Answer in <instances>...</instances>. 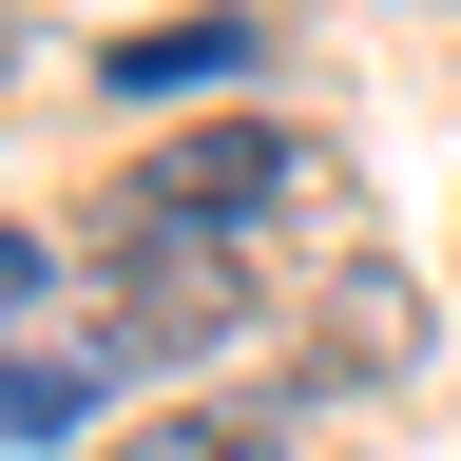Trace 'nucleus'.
Returning a JSON list of instances; mask_svg holds the SVG:
<instances>
[{
  "label": "nucleus",
  "mask_w": 461,
  "mask_h": 461,
  "mask_svg": "<svg viewBox=\"0 0 461 461\" xmlns=\"http://www.w3.org/2000/svg\"><path fill=\"white\" fill-rule=\"evenodd\" d=\"M20 288H39V250H20V230H0V308H20Z\"/></svg>",
  "instance_id": "nucleus-7"
},
{
  "label": "nucleus",
  "mask_w": 461,
  "mask_h": 461,
  "mask_svg": "<svg viewBox=\"0 0 461 461\" xmlns=\"http://www.w3.org/2000/svg\"><path fill=\"white\" fill-rule=\"evenodd\" d=\"M135 96H193V77H250V20H173V39H135L115 58Z\"/></svg>",
  "instance_id": "nucleus-5"
},
{
  "label": "nucleus",
  "mask_w": 461,
  "mask_h": 461,
  "mask_svg": "<svg viewBox=\"0 0 461 461\" xmlns=\"http://www.w3.org/2000/svg\"><path fill=\"white\" fill-rule=\"evenodd\" d=\"M115 288H135V346H230L250 327V250L154 230V212H115Z\"/></svg>",
  "instance_id": "nucleus-2"
},
{
  "label": "nucleus",
  "mask_w": 461,
  "mask_h": 461,
  "mask_svg": "<svg viewBox=\"0 0 461 461\" xmlns=\"http://www.w3.org/2000/svg\"><path fill=\"white\" fill-rule=\"evenodd\" d=\"M135 461H288L269 403H173V423H135Z\"/></svg>",
  "instance_id": "nucleus-4"
},
{
  "label": "nucleus",
  "mask_w": 461,
  "mask_h": 461,
  "mask_svg": "<svg viewBox=\"0 0 461 461\" xmlns=\"http://www.w3.org/2000/svg\"><path fill=\"white\" fill-rule=\"evenodd\" d=\"M288 193H308V135H269V115H250V135H173L135 212H154V230H212V250H250Z\"/></svg>",
  "instance_id": "nucleus-1"
},
{
  "label": "nucleus",
  "mask_w": 461,
  "mask_h": 461,
  "mask_svg": "<svg viewBox=\"0 0 461 461\" xmlns=\"http://www.w3.org/2000/svg\"><path fill=\"white\" fill-rule=\"evenodd\" d=\"M327 346H346V366H403V346H423V288H403V269L366 250V269L327 288Z\"/></svg>",
  "instance_id": "nucleus-3"
},
{
  "label": "nucleus",
  "mask_w": 461,
  "mask_h": 461,
  "mask_svg": "<svg viewBox=\"0 0 461 461\" xmlns=\"http://www.w3.org/2000/svg\"><path fill=\"white\" fill-rule=\"evenodd\" d=\"M77 403H96V346H77V366H0V423H20V442H58Z\"/></svg>",
  "instance_id": "nucleus-6"
}]
</instances>
